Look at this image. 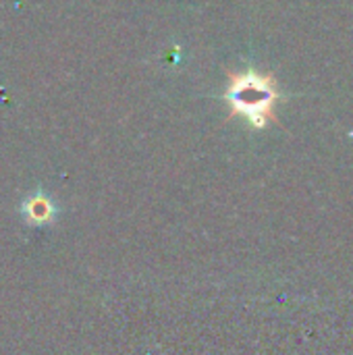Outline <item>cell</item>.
<instances>
[{
    "label": "cell",
    "instance_id": "1",
    "mask_svg": "<svg viewBox=\"0 0 353 355\" xmlns=\"http://www.w3.org/2000/svg\"><path fill=\"white\" fill-rule=\"evenodd\" d=\"M225 100L231 106L233 114H239L256 129H262L273 119L279 89L270 75L248 69L231 75Z\"/></svg>",
    "mask_w": 353,
    "mask_h": 355
},
{
    "label": "cell",
    "instance_id": "2",
    "mask_svg": "<svg viewBox=\"0 0 353 355\" xmlns=\"http://www.w3.org/2000/svg\"><path fill=\"white\" fill-rule=\"evenodd\" d=\"M21 214L29 225H44L54 216V204L50 202V198L35 193L31 198H27L21 206Z\"/></svg>",
    "mask_w": 353,
    "mask_h": 355
}]
</instances>
